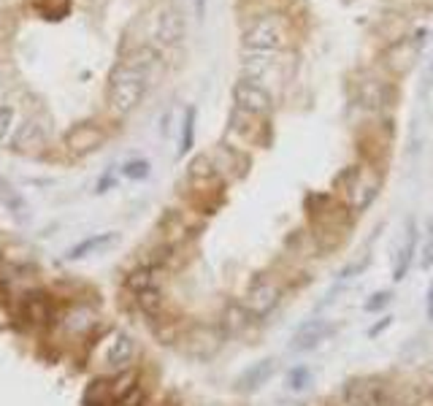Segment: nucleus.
Listing matches in <instances>:
<instances>
[{"label":"nucleus","mask_w":433,"mask_h":406,"mask_svg":"<svg viewBox=\"0 0 433 406\" xmlns=\"http://www.w3.org/2000/svg\"><path fill=\"white\" fill-rule=\"evenodd\" d=\"M415 252H417V228H415V222H409L406 236H403V241H401V247H399L396 265H393V279H396V282H401V279L409 274L412 260H415Z\"/></svg>","instance_id":"dca6fc26"},{"label":"nucleus","mask_w":433,"mask_h":406,"mask_svg":"<svg viewBox=\"0 0 433 406\" xmlns=\"http://www.w3.org/2000/svg\"><path fill=\"white\" fill-rule=\"evenodd\" d=\"M387 325H390V317H384V319H382V322H379V325H377V328H371V336H377V334H379V331H384Z\"/></svg>","instance_id":"c756f323"},{"label":"nucleus","mask_w":433,"mask_h":406,"mask_svg":"<svg viewBox=\"0 0 433 406\" xmlns=\"http://www.w3.org/2000/svg\"><path fill=\"white\" fill-rule=\"evenodd\" d=\"M195 3V14H198V19L203 17V11H206V0H192Z\"/></svg>","instance_id":"c85d7f7f"},{"label":"nucleus","mask_w":433,"mask_h":406,"mask_svg":"<svg viewBox=\"0 0 433 406\" xmlns=\"http://www.w3.org/2000/svg\"><path fill=\"white\" fill-rule=\"evenodd\" d=\"M11 144L19 152H35L44 146V130L35 122H25L17 127V133L11 136Z\"/></svg>","instance_id":"a211bd4d"},{"label":"nucleus","mask_w":433,"mask_h":406,"mask_svg":"<svg viewBox=\"0 0 433 406\" xmlns=\"http://www.w3.org/2000/svg\"><path fill=\"white\" fill-rule=\"evenodd\" d=\"M133 357H136V341L127 334L117 331V334L108 338V347H106V366L114 371V374H120V371L130 369Z\"/></svg>","instance_id":"f8f14e48"},{"label":"nucleus","mask_w":433,"mask_h":406,"mask_svg":"<svg viewBox=\"0 0 433 406\" xmlns=\"http://www.w3.org/2000/svg\"><path fill=\"white\" fill-rule=\"evenodd\" d=\"M282 300V284L265 274H260L252 279V284L246 287V296H244V309L252 315V317H265L277 309V303Z\"/></svg>","instance_id":"20e7f679"},{"label":"nucleus","mask_w":433,"mask_h":406,"mask_svg":"<svg viewBox=\"0 0 433 406\" xmlns=\"http://www.w3.org/2000/svg\"><path fill=\"white\" fill-rule=\"evenodd\" d=\"M252 319L255 317L244 309V303H230V306L225 309V315H222V328H225V334L236 336V334H241Z\"/></svg>","instance_id":"aec40b11"},{"label":"nucleus","mask_w":433,"mask_h":406,"mask_svg":"<svg viewBox=\"0 0 433 406\" xmlns=\"http://www.w3.org/2000/svg\"><path fill=\"white\" fill-rule=\"evenodd\" d=\"M22 312H25V319L30 325H49L54 317L52 312V303L44 293H27L22 298Z\"/></svg>","instance_id":"2eb2a0df"},{"label":"nucleus","mask_w":433,"mask_h":406,"mask_svg":"<svg viewBox=\"0 0 433 406\" xmlns=\"http://www.w3.org/2000/svg\"><path fill=\"white\" fill-rule=\"evenodd\" d=\"M425 87L428 89L433 87V60H431V65H428V73H425Z\"/></svg>","instance_id":"7c9ffc66"},{"label":"nucleus","mask_w":433,"mask_h":406,"mask_svg":"<svg viewBox=\"0 0 433 406\" xmlns=\"http://www.w3.org/2000/svg\"><path fill=\"white\" fill-rule=\"evenodd\" d=\"M117 241V233H111V230H106V233H95V236H89L84 239L82 244H76V247L68 252V260H82L87 255H98V252H103L106 247H111Z\"/></svg>","instance_id":"f3484780"},{"label":"nucleus","mask_w":433,"mask_h":406,"mask_svg":"<svg viewBox=\"0 0 433 406\" xmlns=\"http://www.w3.org/2000/svg\"><path fill=\"white\" fill-rule=\"evenodd\" d=\"M344 398L349 406H390L384 388L371 379H352L344 390Z\"/></svg>","instance_id":"9b49d317"},{"label":"nucleus","mask_w":433,"mask_h":406,"mask_svg":"<svg viewBox=\"0 0 433 406\" xmlns=\"http://www.w3.org/2000/svg\"><path fill=\"white\" fill-rule=\"evenodd\" d=\"M333 331H336V325L328 322V319H309V322H303L293 334V344L290 347H293L295 353H309L314 347H320Z\"/></svg>","instance_id":"9d476101"},{"label":"nucleus","mask_w":433,"mask_h":406,"mask_svg":"<svg viewBox=\"0 0 433 406\" xmlns=\"http://www.w3.org/2000/svg\"><path fill=\"white\" fill-rule=\"evenodd\" d=\"M379 174L365 168V165H349L344 174L336 179V187L344 190L346 203H349L352 212H365L379 193Z\"/></svg>","instance_id":"7ed1b4c3"},{"label":"nucleus","mask_w":433,"mask_h":406,"mask_svg":"<svg viewBox=\"0 0 433 406\" xmlns=\"http://www.w3.org/2000/svg\"><path fill=\"white\" fill-rule=\"evenodd\" d=\"M393 300V293H387V290H382V293H377V296H371V300H365V312H379V309H384L387 303Z\"/></svg>","instance_id":"bb28decb"},{"label":"nucleus","mask_w":433,"mask_h":406,"mask_svg":"<svg viewBox=\"0 0 433 406\" xmlns=\"http://www.w3.org/2000/svg\"><path fill=\"white\" fill-rule=\"evenodd\" d=\"M3 92H6V84H3V76H0V98H3Z\"/></svg>","instance_id":"2f4dec72"},{"label":"nucleus","mask_w":433,"mask_h":406,"mask_svg":"<svg viewBox=\"0 0 433 406\" xmlns=\"http://www.w3.org/2000/svg\"><path fill=\"white\" fill-rule=\"evenodd\" d=\"M106 141V133L98 127L95 122H82L76 127H70L65 133V146H68L73 155H87V152H95L101 149Z\"/></svg>","instance_id":"1a4fd4ad"},{"label":"nucleus","mask_w":433,"mask_h":406,"mask_svg":"<svg viewBox=\"0 0 433 406\" xmlns=\"http://www.w3.org/2000/svg\"><path fill=\"white\" fill-rule=\"evenodd\" d=\"M274 371H277V360H274V357H263L258 363H252V366L236 379V390H239V393H255V390H260L271 376H274Z\"/></svg>","instance_id":"4468645a"},{"label":"nucleus","mask_w":433,"mask_h":406,"mask_svg":"<svg viewBox=\"0 0 433 406\" xmlns=\"http://www.w3.org/2000/svg\"><path fill=\"white\" fill-rule=\"evenodd\" d=\"M117 401V395H114V385H111V379H103V376H98V379H92L84 390V404L87 406H114Z\"/></svg>","instance_id":"6ab92c4d"},{"label":"nucleus","mask_w":433,"mask_h":406,"mask_svg":"<svg viewBox=\"0 0 433 406\" xmlns=\"http://www.w3.org/2000/svg\"><path fill=\"white\" fill-rule=\"evenodd\" d=\"M122 171H125V177L127 179H146L149 177V163H146V160H133V163H127Z\"/></svg>","instance_id":"a878e982"},{"label":"nucleus","mask_w":433,"mask_h":406,"mask_svg":"<svg viewBox=\"0 0 433 406\" xmlns=\"http://www.w3.org/2000/svg\"><path fill=\"white\" fill-rule=\"evenodd\" d=\"M149 36L163 46H173L184 38V17L176 6H157L149 17Z\"/></svg>","instance_id":"423d86ee"},{"label":"nucleus","mask_w":433,"mask_h":406,"mask_svg":"<svg viewBox=\"0 0 433 406\" xmlns=\"http://www.w3.org/2000/svg\"><path fill=\"white\" fill-rule=\"evenodd\" d=\"M358 106L365 111H382L396 101V89L390 82H384L379 76H363L358 82Z\"/></svg>","instance_id":"6e6552de"},{"label":"nucleus","mask_w":433,"mask_h":406,"mask_svg":"<svg viewBox=\"0 0 433 406\" xmlns=\"http://www.w3.org/2000/svg\"><path fill=\"white\" fill-rule=\"evenodd\" d=\"M233 101H236V108H239V111L252 114V117H265V114L274 108L271 92L263 87V84H258V82H252V79L236 82V87H233Z\"/></svg>","instance_id":"0eeeda50"},{"label":"nucleus","mask_w":433,"mask_h":406,"mask_svg":"<svg viewBox=\"0 0 433 406\" xmlns=\"http://www.w3.org/2000/svg\"><path fill=\"white\" fill-rule=\"evenodd\" d=\"M195 144V108L184 111V122H182V141H179V158H184Z\"/></svg>","instance_id":"4be33fe9"},{"label":"nucleus","mask_w":433,"mask_h":406,"mask_svg":"<svg viewBox=\"0 0 433 406\" xmlns=\"http://www.w3.org/2000/svg\"><path fill=\"white\" fill-rule=\"evenodd\" d=\"M139 298V306L146 312V315H160V309H163V293H160V287H149V290H144L136 296Z\"/></svg>","instance_id":"b1692460"},{"label":"nucleus","mask_w":433,"mask_h":406,"mask_svg":"<svg viewBox=\"0 0 433 406\" xmlns=\"http://www.w3.org/2000/svg\"><path fill=\"white\" fill-rule=\"evenodd\" d=\"M14 108L6 106V103H0V141H6L8 136H11V130H14Z\"/></svg>","instance_id":"393cba45"},{"label":"nucleus","mask_w":433,"mask_h":406,"mask_svg":"<svg viewBox=\"0 0 433 406\" xmlns=\"http://www.w3.org/2000/svg\"><path fill=\"white\" fill-rule=\"evenodd\" d=\"M241 44L246 52H282L290 44V22L279 11H265L244 27Z\"/></svg>","instance_id":"f03ea898"},{"label":"nucleus","mask_w":433,"mask_h":406,"mask_svg":"<svg viewBox=\"0 0 433 406\" xmlns=\"http://www.w3.org/2000/svg\"><path fill=\"white\" fill-rule=\"evenodd\" d=\"M92 322H95V312L92 309H87V306H73L68 312V317H65V328H68L70 334H84L92 328Z\"/></svg>","instance_id":"412c9836"},{"label":"nucleus","mask_w":433,"mask_h":406,"mask_svg":"<svg viewBox=\"0 0 433 406\" xmlns=\"http://www.w3.org/2000/svg\"><path fill=\"white\" fill-rule=\"evenodd\" d=\"M425 33H417L415 38L403 36L399 41H393V44H387V49L382 52V63H384V68L390 73H409L415 68V63L420 60V52H422V46H425V41H422Z\"/></svg>","instance_id":"39448f33"},{"label":"nucleus","mask_w":433,"mask_h":406,"mask_svg":"<svg viewBox=\"0 0 433 406\" xmlns=\"http://www.w3.org/2000/svg\"><path fill=\"white\" fill-rule=\"evenodd\" d=\"M425 315H428V319L433 322V284H431V290H428V296H425Z\"/></svg>","instance_id":"cd10ccee"},{"label":"nucleus","mask_w":433,"mask_h":406,"mask_svg":"<svg viewBox=\"0 0 433 406\" xmlns=\"http://www.w3.org/2000/svg\"><path fill=\"white\" fill-rule=\"evenodd\" d=\"M220 344H222V334L214 328H206V325H198L184 336V350L195 357H211L220 350Z\"/></svg>","instance_id":"ddd939ff"},{"label":"nucleus","mask_w":433,"mask_h":406,"mask_svg":"<svg viewBox=\"0 0 433 406\" xmlns=\"http://www.w3.org/2000/svg\"><path fill=\"white\" fill-rule=\"evenodd\" d=\"M160 60V52L155 46H139L122 60L111 71V84H108V106L120 117L136 111L149 89V76Z\"/></svg>","instance_id":"f257e3e1"},{"label":"nucleus","mask_w":433,"mask_h":406,"mask_svg":"<svg viewBox=\"0 0 433 406\" xmlns=\"http://www.w3.org/2000/svg\"><path fill=\"white\" fill-rule=\"evenodd\" d=\"M0 252H3V244H0Z\"/></svg>","instance_id":"473e14b6"},{"label":"nucleus","mask_w":433,"mask_h":406,"mask_svg":"<svg viewBox=\"0 0 433 406\" xmlns=\"http://www.w3.org/2000/svg\"><path fill=\"white\" fill-rule=\"evenodd\" d=\"M284 385L287 390H293V393H301V390H306L312 385V371L306 369V366H295V369L287 371V379H284Z\"/></svg>","instance_id":"5701e85b"}]
</instances>
